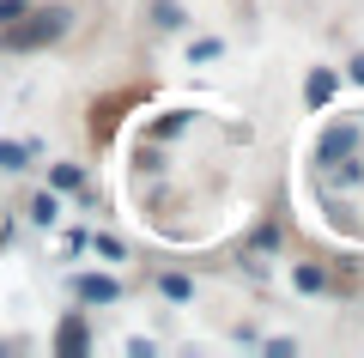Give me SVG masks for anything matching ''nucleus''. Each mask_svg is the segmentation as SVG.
<instances>
[{
    "instance_id": "7",
    "label": "nucleus",
    "mask_w": 364,
    "mask_h": 358,
    "mask_svg": "<svg viewBox=\"0 0 364 358\" xmlns=\"http://www.w3.org/2000/svg\"><path fill=\"white\" fill-rule=\"evenodd\" d=\"M164 298H170V304H188V298H195V285L182 280V273H164Z\"/></svg>"
},
{
    "instance_id": "12",
    "label": "nucleus",
    "mask_w": 364,
    "mask_h": 358,
    "mask_svg": "<svg viewBox=\"0 0 364 358\" xmlns=\"http://www.w3.org/2000/svg\"><path fill=\"white\" fill-rule=\"evenodd\" d=\"M352 79H358V85H364V61H352Z\"/></svg>"
},
{
    "instance_id": "1",
    "label": "nucleus",
    "mask_w": 364,
    "mask_h": 358,
    "mask_svg": "<svg viewBox=\"0 0 364 358\" xmlns=\"http://www.w3.org/2000/svg\"><path fill=\"white\" fill-rule=\"evenodd\" d=\"M61 31H67V13H55V6L49 13H31L25 6V13L6 25V49H43V43H55Z\"/></svg>"
},
{
    "instance_id": "2",
    "label": "nucleus",
    "mask_w": 364,
    "mask_h": 358,
    "mask_svg": "<svg viewBox=\"0 0 364 358\" xmlns=\"http://www.w3.org/2000/svg\"><path fill=\"white\" fill-rule=\"evenodd\" d=\"M73 298H79V304H116L122 285L104 280V273H79V280H73Z\"/></svg>"
},
{
    "instance_id": "9",
    "label": "nucleus",
    "mask_w": 364,
    "mask_h": 358,
    "mask_svg": "<svg viewBox=\"0 0 364 358\" xmlns=\"http://www.w3.org/2000/svg\"><path fill=\"white\" fill-rule=\"evenodd\" d=\"M55 213H61L55 194H37V201H31V219H37V225H55Z\"/></svg>"
},
{
    "instance_id": "10",
    "label": "nucleus",
    "mask_w": 364,
    "mask_h": 358,
    "mask_svg": "<svg viewBox=\"0 0 364 358\" xmlns=\"http://www.w3.org/2000/svg\"><path fill=\"white\" fill-rule=\"evenodd\" d=\"M298 285L304 292H322V268H298Z\"/></svg>"
},
{
    "instance_id": "4",
    "label": "nucleus",
    "mask_w": 364,
    "mask_h": 358,
    "mask_svg": "<svg viewBox=\"0 0 364 358\" xmlns=\"http://www.w3.org/2000/svg\"><path fill=\"white\" fill-rule=\"evenodd\" d=\"M334 85H340V79L328 73V67H322V73H310V85H304V98H310V110H322V103L334 98Z\"/></svg>"
},
{
    "instance_id": "6",
    "label": "nucleus",
    "mask_w": 364,
    "mask_h": 358,
    "mask_svg": "<svg viewBox=\"0 0 364 358\" xmlns=\"http://www.w3.org/2000/svg\"><path fill=\"white\" fill-rule=\"evenodd\" d=\"M352 140H358V128H334L322 140V158H334V152H352Z\"/></svg>"
},
{
    "instance_id": "11",
    "label": "nucleus",
    "mask_w": 364,
    "mask_h": 358,
    "mask_svg": "<svg viewBox=\"0 0 364 358\" xmlns=\"http://www.w3.org/2000/svg\"><path fill=\"white\" fill-rule=\"evenodd\" d=\"M18 13H25V0H0V25H13Z\"/></svg>"
},
{
    "instance_id": "3",
    "label": "nucleus",
    "mask_w": 364,
    "mask_h": 358,
    "mask_svg": "<svg viewBox=\"0 0 364 358\" xmlns=\"http://www.w3.org/2000/svg\"><path fill=\"white\" fill-rule=\"evenodd\" d=\"M55 346H61V352H85V346H91L85 322H79V316H67V322H61V334H55Z\"/></svg>"
},
{
    "instance_id": "5",
    "label": "nucleus",
    "mask_w": 364,
    "mask_h": 358,
    "mask_svg": "<svg viewBox=\"0 0 364 358\" xmlns=\"http://www.w3.org/2000/svg\"><path fill=\"white\" fill-rule=\"evenodd\" d=\"M25 158H31V146H18V140H0V170H25Z\"/></svg>"
},
{
    "instance_id": "8",
    "label": "nucleus",
    "mask_w": 364,
    "mask_h": 358,
    "mask_svg": "<svg viewBox=\"0 0 364 358\" xmlns=\"http://www.w3.org/2000/svg\"><path fill=\"white\" fill-rule=\"evenodd\" d=\"M49 182H55V189H79V182H85V170H79V164H55Z\"/></svg>"
}]
</instances>
